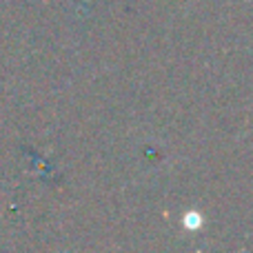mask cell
Listing matches in <instances>:
<instances>
[{
  "label": "cell",
  "mask_w": 253,
  "mask_h": 253,
  "mask_svg": "<svg viewBox=\"0 0 253 253\" xmlns=\"http://www.w3.org/2000/svg\"><path fill=\"white\" fill-rule=\"evenodd\" d=\"M184 227L191 229V231L200 229V227H202V215L198 213V211H189V213L184 215Z\"/></svg>",
  "instance_id": "1"
}]
</instances>
